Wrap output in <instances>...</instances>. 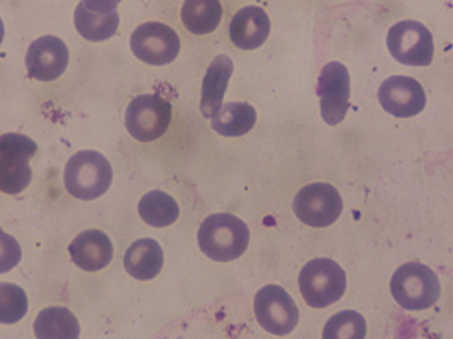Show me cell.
<instances>
[{
	"instance_id": "cell-13",
	"label": "cell",
	"mask_w": 453,
	"mask_h": 339,
	"mask_svg": "<svg viewBox=\"0 0 453 339\" xmlns=\"http://www.w3.org/2000/svg\"><path fill=\"white\" fill-rule=\"evenodd\" d=\"M70 60L66 44L57 36H42L33 41L26 55V66L31 79L51 82L60 79Z\"/></svg>"
},
{
	"instance_id": "cell-7",
	"label": "cell",
	"mask_w": 453,
	"mask_h": 339,
	"mask_svg": "<svg viewBox=\"0 0 453 339\" xmlns=\"http://www.w3.org/2000/svg\"><path fill=\"white\" fill-rule=\"evenodd\" d=\"M343 200L330 184L316 182L303 187L294 199L297 219L311 228H326L342 215Z\"/></svg>"
},
{
	"instance_id": "cell-2",
	"label": "cell",
	"mask_w": 453,
	"mask_h": 339,
	"mask_svg": "<svg viewBox=\"0 0 453 339\" xmlns=\"http://www.w3.org/2000/svg\"><path fill=\"white\" fill-rule=\"evenodd\" d=\"M65 189L81 200L99 199L112 184V169L109 160L97 151H79L63 171Z\"/></svg>"
},
{
	"instance_id": "cell-23",
	"label": "cell",
	"mask_w": 453,
	"mask_h": 339,
	"mask_svg": "<svg viewBox=\"0 0 453 339\" xmlns=\"http://www.w3.org/2000/svg\"><path fill=\"white\" fill-rule=\"evenodd\" d=\"M365 335V319L355 311H342L334 314L323 329L325 339H364Z\"/></svg>"
},
{
	"instance_id": "cell-17",
	"label": "cell",
	"mask_w": 453,
	"mask_h": 339,
	"mask_svg": "<svg viewBox=\"0 0 453 339\" xmlns=\"http://www.w3.org/2000/svg\"><path fill=\"white\" fill-rule=\"evenodd\" d=\"M233 68V62L226 55L216 56L209 64L201 88V112L207 119H214L221 110Z\"/></svg>"
},
{
	"instance_id": "cell-8",
	"label": "cell",
	"mask_w": 453,
	"mask_h": 339,
	"mask_svg": "<svg viewBox=\"0 0 453 339\" xmlns=\"http://www.w3.org/2000/svg\"><path fill=\"white\" fill-rule=\"evenodd\" d=\"M388 48L395 62L408 66H428L434 56L432 33L418 21L394 24L388 34Z\"/></svg>"
},
{
	"instance_id": "cell-3",
	"label": "cell",
	"mask_w": 453,
	"mask_h": 339,
	"mask_svg": "<svg viewBox=\"0 0 453 339\" xmlns=\"http://www.w3.org/2000/svg\"><path fill=\"white\" fill-rule=\"evenodd\" d=\"M391 294L406 311H425L438 302L441 285L432 268L421 263H406L392 275Z\"/></svg>"
},
{
	"instance_id": "cell-5",
	"label": "cell",
	"mask_w": 453,
	"mask_h": 339,
	"mask_svg": "<svg viewBox=\"0 0 453 339\" xmlns=\"http://www.w3.org/2000/svg\"><path fill=\"white\" fill-rule=\"evenodd\" d=\"M36 143L18 132H7L0 138V189L4 193L18 195L31 184V158L36 154Z\"/></svg>"
},
{
	"instance_id": "cell-14",
	"label": "cell",
	"mask_w": 453,
	"mask_h": 339,
	"mask_svg": "<svg viewBox=\"0 0 453 339\" xmlns=\"http://www.w3.org/2000/svg\"><path fill=\"white\" fill-rule=\"evenodd\" d=\"M379 102L391 116L412 117L426 106V95L418 80L397 75L379 87Z\"/></svg>"
},
{
	"instance_id": "cell-11",
	"label": "cell",
	"mask_w": 453,
	"mask_h": 339,
	"mask_svg": "<svg viewBox=\"0 0 453 339\" xmlns=\"http://www.w3.org/2000/svg\"><path fill=\"white\" fill-rule=\"evenodd\" d=\"M131 49L138 60L144 64H172L180 53L179 34L164 22H146L131 36Z\"/></svg>"
},
{
	"instance_id": "cell-6",
	"label": "cell",
	"mask_w": 453,
	"mask_h": 339,
	"mask_svg": "<svg viewBox=\"0 0 453 339\" xmlns=\"http://www.w3.org/2000/svg\"><path fill=\"white\" fill-rule=\"evenodd\" d=\"M172 123V104L158 94L134 97L126 109V129L142 141L150 143L162 138Z\"/></svg>"
},
{
	"instance_id": "cell-19",
	"label": "cell",
	"mask_w": 453,
	"mask_h": 339,
	"mask_svg": "<svg viewBox=\"0 0 453 339\" xmlns=\"http://www.w3.org/2000/svg\"><path fill=\"white\" fill-rule=\"evenodd\" d=\"M35 336L40 339H75L81 336V326L70 309L46 307L35 320Z\"/></svg>"
},
{
	"instance_id": "cell-4",
	"label": "cell",
	"mask_w": 453,
	"mask_h": 339,
	"mask_svg": "<svg viewBox=\"0 0 453 339\" xmlns=\"http://www.w3.org/2000/svg\"><path fill=\"white\" fill-rule=\"evenodd\" d=\"M299 289L308 305L325 309L345 294L347 275L336 261L330 258H316L301 270Z\"/></svg>"
},
{
	"instance_id": "cell-24",
	"label": "cell",
	"mask_w": 453,
	"mask_h": 339,
	"mask_svg": "<svg viewBox=\"0 0 453 339\" xmlns=\"http://www.w3.org/2000/svg\"><path fill=\"white\" fill-rule=\"evenodd\" d=\"M27 313V297L21 287L14 283H2V313L4 324H14Z\"/></svg>"
},
{
	"instance_id": "cell-15",
	"label": "cell",
	"mask_w": 453,
	"mask_h": 339,
	"mask_svg": "<svg viewBox=\"0 0 453 339\" xmlns=\"http://www.w3.org/2000/svg\"><path fill=\"white\" fill-rule=\"evenodd\" d=\"M68 253L83 272H99L111 265L114 248L107 234L99 230H87L70 243Z\"/></svg>"
},
{
	"instance_id": "cell-16",
	"label": "cell",
	"mask_w": 453,
	"mask_h": 339,
	"mask_svg": "<svg viewBox=\"0 0 453 339\" xmlns=\"http://www.w3.org/2000/svg\"><path fill=\"white\" fill-rule=\"evenodd\" d=\"M270 19L267 12L258 5L240 9L229 26V38L240 49H257L267 41Z\"/></svg>"
},
{
	"instance_id": "cell-21",
	"label": "cell",
	"mask_w": 453,
	"mask_h": 339,
	"mask_svg": "<svg viewBox=\"0 0 453 339\" xmlns=\"http://www.w3.org/2000/svg\"><path fill=\"white\" fill-rule=\"evenodd\" d=\"M180 18L192 34H209L219 26L223 7L218 0H187Z\"/></svg>"
},
{
	"instance_id": "cell-18",
	"label": "cell",
	"mask_w": 453,
	"mask_h": 339,
	"mask_svg": "<svg viewBox=\"0 0 453 339\" xmlns=\"http://www.w3.org/2000/svg\"><path fill=\"white\" fill-rule=\"evenodd\" d=\"M164 250L151 239L144 237L134 241L124 254L126 272L136 280H151L164 268Z\"/></svg>"
},
{
	"instance_id": "cell-9",
	"label": "cell",
	"mask_w": 453,
	"mask_h": 339,
	"mask_svg": "<svg viewBox=\"0 0 453 339\" xmlns=\"http://www.w3.org/2000/svg\"><path fill=\"white\" fill-rule=\"evenodd\" d=\"M253 309L258 324L275 336H286L292 333L299 320V309L296 302L279 285H267L260 289L255 296Z\"/></svg>"
},
{
	"instance_id": "cell-12",
	"label": "cell",
	"mask_w": 453,
	"mask_h": 339,
	"mask_svg": "<svg viewBox=\"0 0 453 339\" xmlns=\"http://www.w3.org/2000/svg\"><path fill=\"white\" fill-rule=\"evenodd\" d=\"M75 27L87 41L101 42L112 38L119 27L118 2L83 0L75 11Z\"/></svg>"
},
{
	"instance_id": "cell-20",
	"label": "cell",
	"mask_w": 453,
	"mask_h": 339,
	"mask_svg": "<svg viewBox=\"0 0 453 339\" xmlns=\"http://www.w3.org/2000/svg\"><path fill=\"white\" fill-rule=\"evenodd\" d=\"M257 123V110L247 102H231L221 107L214 119H211V127L226 138H240L250 132Z\"/></svg>"
},
{
	"instance_id": "cell-22",
	"label": "cell",
	"mask_w": 453,
	"mask_h": 339,
	"mask_svg": "<svg viewBox=\"0 0 453 339\" xmlns=\"http://www.w3.org/2000/svg\"><path fill=\"white\" fill-rule=\"evenodd\" d=\"M138 211L144 222L153 228H166L173 224L180 215V207L177 200L162 191L144 193L138 204Z\"/></svg>"
},
{
	"instance_id": "cell-10",
	"label": "cell",
	"mask_w": 453,
	"mask_h": 339,
	"mask_svg": "<svg viewBox=\"0 0 453 339\" xmlns=\"http://www.w3.org/2000/svg\"><path fill=\"white\" fill-rule=\"evenodd\" d=\"M316 94L319 97L321 116L326 124H340L350 109V75L347 66L340 62H331L323 66Z\"/></svg>"
},
{
	"instance_id": "cell-1",
	"label": "cell",
	"mask_w": 453,
	"mask_h": 339,
	"mask_svg": "<svg viewBox=\"0 0 453 339\" xmlns=\"http://www.w3.org/2000/svg\"><path fill=\"white\" fill-rule=\"evenodd\" d=\"M199 248L214 261H233L247 252L248 226L233 214H212L204 219L197 234Z\"/></svg>"
}]
</instances>
